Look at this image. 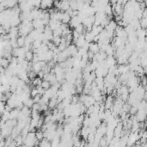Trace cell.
Wrapping results in <instances>:
<instances>
[{
  "label": "cell",
  "mask_w": 147,
  "mask_h": 147,
  "mask_svg": "<svg viewBox=\"0 0 147 147\" xmlns=\"http://www.w3.org/2000/svg\"><path fill=\"white\" fill-rule=\"evenodd\" d=\"M95 37V35H94L92 31H86V33H85V40H86V41L89 42V43L94 41Z\"/></svg>",
  "instance_id": "cell-4"
},
{
  "label": "cell",
  "mask_w": 147,
  "mask_h": 147,
  "mask_svg": "<svg viewBox=\"0 0 147 147\" xmlns=\"http://www.w3.org/2000/svg\"><path fill=\"white\" fill-rule=\"evenodd\" d=\"M18 46H24L25 45V37L24 36H19L17 38Z\"/></svg>",
  "instance_id": "cell-13"
},
{
  "label": "cell",
  "mask_w": 147,
  "mask_h": 147,
  "mask_svg": "<svg viewBox=\"0 0 147 147\" xmlns=\"http://www.w3.org/2000/svg\"><path fill=\"white\" fill-rule=\"evenodd\" d=\"M41 96H42L41 95L38 94L37 95H35V97H33V98H34V101H35V103H40V99H41Z\"/></svg>",
  "instance_id": "cell-17"
},
{
  "label": "cell",
  "mask_w": 147,
  "mask_h": 147,
  "mask_svg": "<svg viewBox=\"0 0 147 147\" xmlns=\"http://www.w3.org/2000/svg\"><path fill=\"white\" fill-rule=\"evenodd\" d=\"M34 56H35V53L31 50H29L26 52V54H25V59H27L28 61H32L34 59Z\"/></svg>",
  "instance_id": "cell-8"
},
{
  "label": "cell",
  "mask_w": 147,
  "mask_h": 147,
  "mask_svg": "<svg viewBox=\"0 0 147 147\" xmlns=\"http://www.w3.org/2000/svg\"><path fill=\"white\" fill-rule=\"evenodd\" d=\"M89 51H91V52H93L94 54H96V53L100 52V47H99V45H98L97 42L96 43H95V41L90 42V43H89Z\"/></svg>",
  "instance_id": "cell-3"
},
{
  "label": "cell",
  "mask_w": 147,
  "mask_h": 147,
  "mask_svg": "<svg viewBox=\"0 0 147 147\" xmlns=\"http://www.w3.org/2000/svg\"><path fill=\"white\" fill-rule=\"evenodd\" d=\"M74 29H75V30H76L77 32H78V33H79L80 35H81V34H84V31L86 29H85L84 25L83 24V23H81V24H79L78 26H77Z\"/></svg>",
  "instance_id": "cell-10"
},
{
  "label": "cell",
  "mask_w": 147,
  "mask_h": 147,
  "mask_svg": "<svg viewBox=\"0 0 147 147\" xmlns=\"http://www.w3.org/2000/svg\"><path fill=\"white\" fill-rule=\"evenodd\" d=\"M83 22L81 20V18L79 17L78 16H72L71 21L69 22V26L71 28V29H75L77 26H78L79 24H81Z\"/></svg>",
  "instance_id": "cell-2"
},
{
  "label": "cell",
  "mask_w": 147,
  "mask_h": 147,
  "mask_svg": "<svg viewBox=\"0 0 147 147\" xmlns=\"http://www.w3.org/2000/svg\"><path fill=\"white\" fill-rule=\"evenodd\" d=\"M40 86H41L42 88H44L45 89H48L51 86H52V84H51V83L48 82V81L43 80V81H42L41 85H40Z\"/></svg>",
  "instance_id": "cell-14"
},
{
  "label": "cell",
  "mask_w": 147,
  "mask_h": 147,
  "mask_svg": "<svg viewBox=\"0 0 147 147\" xmlns=\"http://www.w3.org/2000/svg\"><path fill=\"white\" fill-rule=\"evenodd\" d=\"M61 38H62L61 36H54V39L52 40V41L54 42L57 46H58L61 43Z\"/></svg>",
  "instance_id": "cell-15"
},
{
  "label": "cell",
  "mask_w": 147,
  "mask_h": 147,
  "mask_svg": "<svg viewBox=\"0 0 147 147\" xmlns=\"http://www.w3.org/2000/svg\"><path fill=\"white\" fill-rule=\"evenodd\" d=\"M24 106H26V107H29L32 108V107H33V105L35 104V101H34V98L33 97H29V99L26 100V101L24 102Z\"/></svg>",
  "instance_id": "cell-9"
},
{
  "label": "cell",
  "mask_w": 147,
  "mask_h": 147,
  "mask_svg": "<svg viewBox=\"0 0 147 147\" xmlns=\"http://www.w3.org/2000/svg\"><path fill=\"white\" fill-rule=\"evenodd\" d=\"M10 64V61L9 60V59L5 58V57H2V59H1V66L2 67H4L6 69V68L9 67Z\"/></svg>",
  "instance_id": "cell-7"
},
{
  "label": "cell",
  "mask_w": 147,
  "mask_h": 147,
  "mask_svg": "<svg viewBox=\"0 0 147 147\" xmlns=\"http://www.w3.org/2000/svg\"><path fill=\"white\" fill-rule=\"evenodd\" d=\"M71 16L68 13L67 11H64L63 12V17H62V20H61V22L63 23H69L70 21H71Z\"/></svg>",
  "instance_id": "cell-5"
},
{
  "label": "cell",
  "mask_w": 147,
  "mask_h": 147,
  "mask_svg": "<svg viewBox=\"0 0 147 147\" xmlns=\"http://www.w3.org/2000/svg\"><path fill=\"white\" fill-rule=\"evenodd\" d=\"M54 5V0H41L40 9L48 10V9H51Z\"/></svg>",
  "instance_id": "cell-1"
},
{
  "label": "cell",
  "mask_w": 147,
  "mask_h": 147,
  "mask_svg": "<svg viewBox=\"0 0 147 147\" xmlns=\"http://www.w3.org/2000/svg\"><path fill=\"white\" fill-rule=\"evenodd\" d=\"M38 95V90H37V88H33L32 89V90H31V96L32 97H35V95Z\"/></svg>",
  "instance_id": "cell-16"
},
{
  "label": "cell",
  "mask_w": 147,
  "mask_h": 147,
  "mask_svg": "<svg viewBox=\"0 0 147 147\" xmlns=\"http://www.w3.org/2000/svg\"><path fill=\"white\" fill-rule=\"evenodd\" d=\"M42 78H40V77H38V78H35V79L33 80V85L34 86H35V87H37V86H40L41 85V83H42V81L43 80H41Z\"/></svg>",
  "instance_id": "cell-11"
},
{
  "label": "cell",
  "mask_w": 147,
  "mask_h": 147,
  "mask_svg": "<svg viewBox=\"0 0 147 147\" xmlns=\"http://www.w3.org/2000/svg\"><path fill=\"white\" fill-rule=\"evenodd\" d=\"M32 22H33V26L35 29H38V28H40V27L45 26L41 19H35V20H33Z\"/></svg>",
  "instance_id": "cell-6"
},
{
  "label": "cell",
  "mask_w": 147,
  "mask_h": 147,
  "mask_svg": "<svg viewBox=\"0 0 147 147\" xmlns=\"http://www.w3.org/2000/svg\"><path fill=\"white\" fill-rule=\"evenodd\" d=\"M35 134H36V138H37V139L40 140H40H42L45 138L44 137V132L42 131V130H40V129L38 130V131L35 133Z\"/></svg>",
  "instance_id": "cell-12"
}]
</instances>
